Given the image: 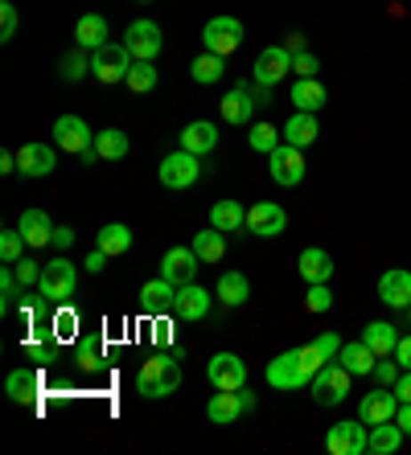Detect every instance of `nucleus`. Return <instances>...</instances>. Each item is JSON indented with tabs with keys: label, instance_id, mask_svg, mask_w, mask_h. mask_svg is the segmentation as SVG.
I'll use <instances>...</instances> for the list:
<instances>
[{
	"label": "nucleus",
	"instance_id": "nucleus-1",
	"mask_svg": "<svg viewBox=\"0 0 411 455\" xmlns=\"http://www.w3.org/2000/svg\"><path fill=\"white\" fill-rule=\"evenodd\" d=\"M177 390H181V361L165 349L152 353L141 365V373H136V394H144V398H169Z\"/></svg>",
	"mask_w": 411,
	"mask_h": 455
},
{
	"label": "nucleus",
	"instance_id": "nucleus-2",
	"mask_svg": "<svg viewBox=\"0 0 411 455\" xmlns=\"http://www.w3.org/2000/svg\"><path fill=\"white\" fill-rule=\"evenodd\" d=\"M313 403L317 406H337V403H346V394H350V386H354V373L342 365V361H325L321 370L313 373Z\"/></svg>",
	"mask_w": 411,
	"mask_h": 455
},
{
	"label": "nucleus",
	"instance_id": "nucleus-3",
	"mask_svg": "<svg viewBox=\"0 0 411 455\" xmlns=\"http://www.w3.org/2000/svg\"><path fill=\"white\" fill-rule=\"evenodd\" d=\"M75 287H78V271L70 259H50V263L42 267V283H37V296L45 299V304H66V299L75 296Z\"/></svg>",
	"mask_w": 411,
	"mask_h": 455
},
{
	"label": "nucleus",
	"instance_id": "nucleus-4",
	"mask_svg": "<svg viewBox=\"0 0 411 455\" xmlns=\"http://www.w3.org/2000/svg\"><path fill=\"white\" fill-rule=\"evenodd\" d=\"M132 50L124 42H108L103 50H95L91 53V78L95 83H103V86H116V83H124L128 78V70H132Z\"/></svg>",
	"mask_w": 411,
	"mask_h": 455
},
{
	"label": "nucleus",
	"instance_id": "nucleus-5",
	"mask_svg": "<svg viewBox=\"0 0 411 455\" xmlns=\"http://www.w3.org/2000/svg\"><path fill=\"white\" fill-rule=\"evenodd\" d=\"M255 411V394L243 386V390H214V398L206 403V419L214 427H230L235 419Z\"/></svg>",
	"mask_w": 411,
	"mask_h": 455
},
{
	"label": "nucleus",
	"instance_id": "nucleus-6",
	"mask_svg": "<svg viewBox=\"0 0 411 455\" xmlns=\"http://www.w3.org/2000/svg\"><path fill=\"white\" fill-rule=\"evenodd\" d=\"M370 443V427L362 419H346V423H334L325 431V451L329 455H362Z\"/></svg>",
	"mask_w": 411,
	"mask_h": 455
},
{
	"label": "nucleus",
	"instance_id": "nucleus-7",
	"mask_svg": "<svg viewBox=\"0 0 411 455\" xmlns=\"http://www.w3.org/2000/svg\"><path fill=\"white\" fill-rule=\"evenodd\" d=\"M202 45L210 53H222V58H230V53L243 45V21L238 17H210L202 29Z\"/></svg>",
	"mask_w": 411,
	"mask_h": 455
},
{
	"label": "nucleus",
	"instance_id": "nucleus-8",
	"mask_svg": "<svg viewBox=\"0 0 411 455\" xmlns=\"http://www.w3.org/2000/svg\"><path fill=\"white\" fill-rule=\"evenodd\" d=\"M157 177H161L165 189H189V185H197V177H202V164H197L194 152H169V156L161 160V169H157Z\"/></svg>",
	"mask_w": 411,
	"mask_h": 455
},
{
	"label": "nucleus",
	"instance_id": "nucleus-9",
	"mask_svg": "<svg viewBox=\"0 0 411 455\" xmlns=\"http://www.w3.org/2000/svg\"><path fill=\"white\" fill-rule=\"evenodd\" d=\"M304 148H293V144H280L276 152H268V172L276 185H284V189H293V185H301L304 180Z\"/></svg>",
	"mask_w": 411,
	"mask_h": 455
},
{
	"label": "nucleus",
	"instance_id": "nucleus-10",
	"mask_svg": "<svg viewBox=\"0 0 411 455\" xmlns=\"http://www.w3.org/2000/svg\"><path fill=\"white\" fill-rule=\"evenodd\" d=\"M206 378L214 390H243L247 386V365L238 353H214L210 365H206Z\"/></svg>",
	"mask_w": 411,
	"mask_h": 455
},
{
	"label": "nucleus",
	"instance_id": "nucleus-11",
	"mask_svg": "<svg viewBox=\"0 0 411 455\" xmlns=\"http://www.w3.org/2000/svg\"><path fill=\"white\" fill-rule=\"evenodd\" d=\"M124 45L132 50V58L136 62H157V53H161V45H165V37H161V29H157V21H132L128 29H124Z\"/></svg>",
	"mask_w": 411,
	"mask_h": 455
},
{
	"label": "nucleus",
	"instance_id": "nucleus-12",
	"mask_svg": "<svg viewBox=\"0 0 411 455\" xmlns=\"http://www.w3.org/2000/svg\"><path fill=\"white\" fill-rule=\"evenodd\" d=\"M309 373H304L301 365V353L288 349L280 353V357H271L268 361V386H276V390H301V386H309Z\"/></svg>",
	"mask_w": 411,
	"mask_h": 455
},
{
	"label": "nucleus",
	"instance_id": "nucleus-13",
	"mask_svg": "<svg viewBox=\"0 0 411 455\" xmlns=\"http://www.w3.org/2000/svg\"><path fill=\"white\" fill-rule=\"evenodd\" d=\"M288 230V210L280 202H255L247 210V234H260V238H276V234Z\"/></svg>",
	"mask_w": 411,
	"mask_h": 455
},
{
	"label": "nucleus",
	"instance_id": "nucleus-14",
	"mask_svg": "<svg viewBox=\"0 0 411 455\" xmlns=\"http://www.w3.org/2000/svg\"><path fill=\"white\" fill-rule=\"evenodd\" d=\"M197 267H202V259L194 254V246H173V251H165V259H161V275L173 287H185L197 279Z\"/></svg>",
	"mask_w": 411,
	"mask_h": 455
},
{
	"label": "nucleus",
	"instance_id": "nucleus-15",
	"mask_svg": "<svg viewBox=\"0 0 411 455\" xmlns=\"http://www.w3.org/2000/svg\"><path fill=\"white\" fill-rule=\"evenodd\" d=\"M395 411H399V394L391 390V386H379V390L362 394V403H358V419H362L367 427L391 423V419H395Z\"/></svg>",
	"mask_w": 411,
	"mask_h": 455
},
{
	"label": "nucleus",
	"instance_id": "nucleus-16",
	"mask_svg": "<svg viewBox=\"0 0 411 455\" xmlns=\"http://www.w3.org/2000/svg\"><path fill=\"white\" fill-rule=\"evenodd\" d=\"M218 111H222V124L230 127H251L255 119V99H251V83H238L235 91L218 99Z\"/></svg>",
	"mask_w": 411,
	"mask_h": 455
},
{
	"label": "nucleus",
	"instance_id": "nucleus-17",
	"mask_svg": "<svg viewBox=\"0 0 411 455\" xmlns=\"http://www.w3.org/2000/svg\"><path fill=\"white\" fill-rule=\"evenodd\" d=\"M54 140H58V148L70 152V156H83L87 148H95V136H91V127L83 124L78 116H58Z\"/></svg>",
	"mask_w": 411,
	"mask_h": 455
},
{
	"label": "nucleus",
	"instance_id": "nucleus-18",
	"mask_svg": "<svg viewBox=\"0 0 411 455\" xmlns=\"http://www.w3.org/2000/svg\"><path fill=\"white\" fill-rule=\"evenodd\" d=\"M210 304H214V296H210V291H206V287L194 279V283L177 287L173 316H177V320H189V324H194V320H206V316H210Z\"/></svg>",
	"mask_w": 411,
	"mask_h": 455
},
{
	"label": "nucleus",
	"instance_id": "nucleus-19",
	"mask_svg": "<svg viewBox=\"0 0 411 455\" xmlns=\"http://www.w3.org/2000/svg\"><path fill=\"white\" fill-rule=\"evenodd\" d=\"M288 70H293V53L284 50V45H268V50L255 58V83L260 86H276L288 78Z\"/></svg>",
	"mask_w": 411,
	"mask_h": 455
},
{
	"label": "nucleus",
	"instance_id": "nucleus-20",
	"mask_svg": "<svg viewBox=\"0 0 411 455\" xmlns=\"http://www.w3.org/2000/svg\"><path fill=\"white\" fill-rule=\"evenodd\" d=\"M379 299L387 307H399V312H407V307H411V271H403V267H391V271H383V275H379Z\"/></svg>",
	"mask_w": 411,
	"mask_h": 455
},
{
	"label": "nucleus",
	"instance_id": "nucleus-21",
	"mask_svg": "<svg viewBox=\"0 0 411 455\" xmlns=\"http://www.w3.org/2000/svg\"><path fill=\"white\" fill-rule=\"evenodd\" d=\"M58 169V156H54V148L50 144H25L21 152H17V172L21 177H50V172Z\"/></svg>",
	"mask_w": 411,
	"mask_h": 455
},
{
	"label": "nucleus",
	"instance_id": "nucleus-22",
	"mask_svg": "<svg viewBox=\"0 0 411 455\" xmlns=\"http://www.w3.org/2000/svg\"><path fill=\"white\" fill-rule=\"evenodd\" d=\"M337 361H342V365H346L354 378H370V373H375V361H379V353H375L367 340L358 337V340H342Z\"/></svg>",
	"mask_w": 411,
	"mask_h": 455
},
{
	"label": "nucleus",
	"instance_id": "nucleus-23",
	"mask_svg": "<svg viewBox=\"0 0 411 455\" xmlns=\"http://www.w3.org/2000/svg\"><path fill=\"white\" fill-rule=\"evenodd\" d=\"M4 394H9V403H17V406L37 403V394H42V373H37V365H33V370H12L9 381H4Z\"/></svg>",
	"mask_w": 411,
	"mask_h": 455
},
{
	"label": "nucleus",
	"instance_id": "nucleus-24",
	"mask_svg": "<svg viewBox=\"0 0 411 455\" xmlns=\"http://www.w3.org/2000/svg\"><path fill=\"white\" fill-rule=\"evenodd\" d=\"M177 299V287L169 283V279H149V283L141 287V312H149V316H161V312H169Z\"/></svg>",
	"mask_w": 411,
	"mask_h": 455
},
{
	"label": "nucleus",
	"instance_id": "nucleus-25",
	"mask_svg": "<svg viewBox=\"0 0 411 455\" xmlns=\"http://www.w3.org/2000/svg\"><path fill=\"white\" fill-rule=\"evenodd\" d=\"M296 271H301L304 283H329L334 259H329V251H321V246H309V251H301V259H296Z\"/></svg>",
	"mask_w": 411,
	"mask_h": 455
},
{
	"label": "nucleus",
	"instance_id": "nucleus-26",
	"mask_svg": "<svg viewBox=\"0 0 411 455\" xmlns=\"http://www.w3.org/2000/svg\"><path fill=\"white\" fill-rule=\"evenodd\" d=\"M280 132H284V144H293V148H309V144H317V136H321V124H317L313 111H296Z\"/></svg>",
	"mask_w": 411,
	"mask_h": 455
},
{
	"label": "nucleus",
	"instance_id": "nucleus-27",
	"mask_svg": "<svg viewBox=\"0 0 411 455\" xmlns=\"http://www.w3.org/2000/svg\"><path fill=\"white\" fill-rule=\"evenodd\" d=\"M17 230L25 234V243H29L33 251L54 243V222H50V213H45V210H25L21 222H17Z\"/></svg>",
	"mask_w": 411,
	"mask_h": 455
},
{
	"label": "nucleus",
	"instance_id": "nucleus-28",
	"mask_svg": "<svg viewBox=\"0 0 411 455\" xmlns=\"http://www.w3.org/2000/svg\"><path fill=\"white\" fill-rule=\"evenodd\" d=\"M75 45L78 50H103L108 45V17H99V12H87V17H78L75 25Z\"/></svg>",
	"mask_w": 411,
	"mask_h": 455
},
{
	"label": "nucleus",
	"instance_id": "nucleus-29",
	"mask_svg": "<svg viewBox=\"0 0 411 455\" xmlns=\"http://www.w3.org/2000/svg\"><path fill=\"white\" fill-rule=\"evenodd\" d=\"M181 148L194 152V156H206V152L218 148V127L210 119H194V124L181 132Z\"/></svg>",
	"mask_w": 411,
	"mask_h": 455
},
{
	"label": "nucleus",
	"instance_id": "nucleus-30",
	"mask_svg": "<svg viewBox=\"0 0 411 455\" xmlns=\"http://www.w3.org/2000/svg\"><path fill=\"white\" fill-rule=\"evenodd\" d=\"M288 99H293L296 111H313V116H317L329 95H325V83H321V78H296L293 91H288Z\"/></svg>",
	"mask_w": 411,
	"mask_h": 455
},
{
	"label": "nucleus",
	"instance_id": "nucleus-31",
	"mask_svg": "<svg viewBox=\"0 0 411 455\" xmlns=\"http://www.w3.org/2000/svg\"><path fill=\"white\" fill-rule=\"evenodd\" d=\"M214 296L222 299V307H243L251 296V283L243 271H222L218 275V287H214Z\"/></svg>",
	"mask_w": 411,
	"mask_h": 455
},
{
	"label": "nucleus",
	"instance_id": "nucleus-32",
	"mask_svg": "<svg viewBox=\"0 0 411 455\" xmlns=\"http://www.w3.org/2000/svg\"><path fill=\"white\" fill-rule=\"evenodd\" d=\"M403 439H407V435L399 431V423H395V419H391V423H375V427H370L367 451L370 455H395L403 447Z\"/></svg>",
	"mask_w": 411,
	"mask_h": 455
},
{
	"label": "nucleus",
	"instance_id": "nucleus-33",
	"mask_svg": "<svg viewBox=\"0 0 411 455\" xmlns=\"http://www.w3.org/2000/svg\"><path fill=\"white\" fill-rule=\"evenodd\" d=\"M210 226H214V230H222V234H227V230H247V210H243L235 197H222V202L210 210Z\"/></svg>",
	"mask_w": 411,
	"mask_h": 455
},
{
	"label": "nucleus",
	"instance_id": "nucleus-34",
	"mask_svg": "<svg viewBox=\"0 0 411 455\" xmlns=\"http://www.w3.org/2000/svg\"><path fill=\"white\" fill-rule=\"evenodd\" d=\"M362 340H367L379 357H391L395 345H399V332H395V324H387V320H370L367 329H362Z\"/></svg>",
	"mask_w": 411,
	"mask_h": 455
},
{
	"label": "nucleus",
	"instance_id": "nucleus-35",
	"mask_svg": "<svg viewBox=\"0 0 411 455\" xmlns=\"http://www.w3.org/2000/svg\"><path fill=\"white\" fill-rule=\"evenodd\" d=\"M194 254L202 259V263H222V254H227V234L222 230H197L194 234Z\"/></svg>",
	"mask_w": 411,
	"mask_h": 455
},
{
	"label": "nucleus",
	"instance_id": "nucleus-36",
	"mask_svg": "<svg viewBox=\"0 0 411 455\" xmlns=\"http://www.w3.org/2000/svg\"><path fill=\"white\" fill-rule=\"evenodd\" d=\"M95 148H99V160L116 164V160L128 156V136L119 127H103V132H95Z\"/></svg>",
	"mask_w": 411,
	"mask_h": 455
},
{
	"label": "nucleus",
	"instance_id": "nucleus-37",
	"mask_svg": "<svg viewBox=\"0 0 411 455\" xmlns=\"http://www.w3.org/2000/svg\"><path fill=\"white\" fill-rule=\"evenodd\" d=\"M227 58H222V53H210L206 50L202 58H194V62H189V78H194V83H202V86H214L218 78H222V70H227Z\"/></svg>",
	"mask_w": 411,
	"mask_h": 455
},
{
	"label": "nucleus",
	"instance_id": "nucleus-38",
	"mask_svg": "<svg viewBox=\"0 0 411 455\" xmlns=\"http://www.w3.org/2000/svg\"><path fill=\"white\" fill-rule=\"evenodd\" d=\"M95 246H103L111 259H116V254H128V251H132V230H128L124 222H108L103 230H99Z\"/></svg>",
	"mask_w": 411,
	"mask_h": 455
},
{
	"label": "nucleus",
	"instance_id": "nucleus-39",
	"mask_svg": "<svg viewBox=\"0 0 411 455\" xmlns=\"http://www.w3.org/2000/svg\"><path fill=\"white\" fill-rule=\"evenodd\" d=\"M91 75V58H87V50H70V53H62L58 58V78L62 83H83V78Z\"/></svg>",
	"mask_w": 411,
	"mask_h": 455
},
{
	"label": "nucleus",
	"instance_id": "nucleus-40",
	"mask_svg": "<svg viewBox=\"0 0 411 455\" xmlns=\"http://www.w3.org/2000/svg\"><path fill=\"white\" fill-rule=\"evenodd\" d=\"M247 144L255 152H276L284 144V132L276 124H251V132H247Z\"/></svg>",
	"mask_w": 411,
	"mask_h": 455
},
{
	"label": "nucleus",
	"instance_id": "nucleus-41",
	"mask_svg": "<svg viewBox=\"0 0 411 455\" xmlns=\"http://www.w3.org/2000/svg\"><path fill=\"white\" fill-rule=\"evenodd\" d=\"M75 365L83 373H91V370H99V365H103V340L99 337H83L75 345Z\"/></svg>",
	"mask_w": 411,
	"mask_h": 455
},
{
	"label": "nucleus",
	"instance_id": "nucleus-42",
	"mask_svg": "<svg viewBox=\"0 0 411 455\" xmlns=\"http://www.w3.org/2000/svg\"><path fill=\"white\" fill-rule=\"evenodd\" d=\"M124 86H128V91H136V95H149V91H157V66H152V62H132Z\"/></svg>",
	"mask_w": 411,
	"mask_h": 455
},
{
	"label": "nucleus",
	"instance_id": "nucleus-43",
	"mask_svg": "<svg viewBox=\"0 0 411 455\" xmlns=\"http://www.w3.org/2000/svg\"><path fill=\"white\" fill-rule=\"evenodd\" d=\"M21 291L25 287H21V279H17V271H12V263H4V271H0V307L12 312V304H17Z\"/></svg>",
	"mask_w": 411,
	"mask_h": 455
},
{
	"label": "nucleus",
	"instance_id": "nucleus-44",
	"mask_svg": "<svg viewBox=\"0 0 411 455\" xmlns=\"http://www.w3.org/2000/svg\"><path fill=\"white\" fill-rule=\"evenodd\" d=\"M25 234L21 230H4L0 234V263H17V259H25Z\"/></svg>",
	"mask_w": 411,
	"mask_h": 455
},
{
	"label": "nucleus",
	"instance_id": "nucleus-45",
	"mask_svg": "<svg viewBox=\"0 0 411 455\" xmlns=\"http://www.w3.org/2000/svg\"><path fill=\"white\" fill-rule=\"evenodd\" d=\"M42 267H45V263H37V259H29V254L12 263V271H17V279H21V287H25V291H29V287H37V283H42Z\"/></svg>",
	"mask_w": 411,
	"mask_h": 455
},
{
	"label": "nucleus",
	"instance_id": "nucleus-46",
	"mask_svg": "<svg viewBox=\"0 0 411 455\" xmlns=\"http://www.w3.org/2000/svg\"><path fill=\"white\" fill-rule=\"evenodd\" d=\"M25 353H29V361L37 365V370H45V365L58 357V340H29Z\"/></svg>",
	"mask_w": 411,
	"mask_h": 455
},
{
	"label": "nucleus",
	"instance_id": "nucleus-47",
	"mask_svg": "<svg viewBox=\"0 0 411 455\" xmlns=\"http://www.w3.org/2000/svg\"><path fill=\"white\" fill-rule=\"evenodd\" d=\"M399 373H403V365L395 357H379V361H375V373H370V378L379 381V386H391V390H395Z\"/></svg>",
	"mask_w": 411,
	"mask_h": 455
},
{
	"label": "nucleus",
	"instance_id": "nucleus-48",
	"mask_svg": "<svg viewBox=\"0 0 411 455\" xmlns=\"http://www.w3.org/2000/svg\"><path fill=\"white\" fill-rule=\"evenodd\" d=\"M304 307H309V312H329V307H334V291H329V283H309Z\"/></svg>",
	"mask_w": 411,
	"mask_h": 455
},
{
	"label": "nucleus",
	"instance_id": "nucleus-49",
	"mask_svg": "<svg viewBox=\"0 0 411 455\" xmlns=\"http://www.w3.org/2000/svg\"><path fill=\"white\" fill-rule=\"evenodd\" d=\"M12 37H17V4L4 0L0 4V42H12Z\"/></svg>",
	"mask_w": 411,
	"mask_h": 455
},
{
	"label": "nucleus",
	"instance_id": "nucleus-50",
	"mask_svg": "<svg viewBox=\"0 0 411 455\" xmlns=\"http://www.w3.org/2000/svg\"><path fill=\"white\" fill-rule=\"evenodd\" d=\"M317 66H321V62H317L313 53L304 50V53H296V58H293V75L296 78H317Z\"/></svg>",
	"mask_w": 411,
	"mask_h": 455
},
{
	"label": "nucleus",
	"instance_id": "nucleus-51",
	"mask_svg": "<svg viewBox=\"0 0 411 455\" xmlns=\"http://www.w3.org/2000/svg\"><path fill=\"white\" fill-rule=\"evenodd\" d=\"M108 259H111V254L103 251V246H95V251H91L87 259H83V267H87V275H99V271H108Z\"/></svg>",
	"mask_w": 411,
	"mask_h": 455
},
{
	"label": "nucleus",
	"instance_id": "nucleus-52",
	"mask_svg": "<svg viewBox=\"0 0 411 455\" xmlns=\"http://www.w3.org/2000/svg\"><path fill=\"white\" fill-rule=\"evenodd\" d=\"M152 340H157V349H169V340H173V324L157 316V324H152Z\"/></svg>",
	"mask_w": 411,
	"mask_h": 455
},
{
	"label": "nucleus",
	"instance_id": "nucleus-53",
	"mask_svg": "<svg viewBox=\"0 0 411 455\" xmlns=\"http://www.w3.org/2000/svg\"><path fill=\"white\" fill-rule=\"evenodd\" d=\"M50 329H54V337H70L75 332V312H58Z\"/></svg>",
	"mask_w": 411,
	"mask_h": 455
},
{
	"label": "nucleus",
	"instance_id": "nucleus-54",
	"mask_svg": "<svg viewBox=\"0 0 411 455\" xmlns=\"http://www.w3.org/2000/svg\"><path fill=\"white\" fill-rule=\"evenodd\" d=\"M50 246L70 251V246H75V230H70V226H54V243H50Z\"/></svg>",
	"mask_w": 411,
	"mask_h": 455
},
{
	"label": "nucleus",
	"instance_id": "nucleus-55",
	"mask_svg": "<svg viewBox=\"0 0 411 455\" xmlns=\"http://www.w3.org/2000/svg\"><path fill=\"white\" fill-rule=\"evenodd\" d=\"M391 357L399 361L403 370H411V337H399V345H395V353H391Z\"/></svg>",
	"mask_w": 411,
	"mask_h": 455
},
{
	"label": "nucleus",
	"instance_id": "nucleus-56",
	"mask_svg": "<svg viewBox=\"0 0 411 455\" xmlns=\"http://www.w3.org/2000/svg\"><path fill=\"white\" fill-rule=\"evenodd\" d=\"M395 394H399V403H411V370L399 373V381H395Z\"/></svg>",
	"mask_w": 411,
	"mask_h": 455
},
{
	"label": "nucleus",
	"instance_id": "nucleus-57",
	"mask_svg": "<svg viewBox=\"0 0 411 455\" xmlns=\"http://www.w3.org/2000/svg\"><path fill=\"white\" fill-rule=\"evenodd\" d=\"M395 423H399L403 435H411V403H399V411H395Z\"/></svg>",
	"mask_w": 411,
	"mask_h": 455
},
{
	"label": "nucleus",
	"instance_id": "nucleus-58",
	"mask_svg": "<svg viewBox=\"0 0 411 455\" xmlns=\"http://www.w3.org/2000/svg\"><path fill=\"white\" fill-rule=\"evenodd\" d=\"M284 50L293 53V58L296 53H304V33H288V37H284Z\"/></svg>",
	"mask_w": 411,
	"mask_h": 455
},
{
	"label": "nucleus",
	"instance_id": "nucleus-59",
	"mask_svg": "<svg viewBox=\"0 0 411 455\" xmlns=\"http://www.w3.org/2000/svg\"><path fill=\"white\" fill-rule=\"evenodd\" d=\"M0 172H17V152H4V156H0Z\"/></svg>",
	"mask_w": 411,
	"mask_h": 455
},
{
	"label": "nucleus",
	"instance_id": "nucleus-60",
	"mask_svg": "<svg viewBox=\"0 0 411 455\" xmlns=\"http://www.w3.org/2000/svg\"><path fill=\"white\" fill-rule=\"evenodd\" d=\"M136 4H152V0H136Z\"/></svg>",
	"mask_w": 411,
	"mask_h": 455
},
{
	"label": "nucleus",
	"instance_id": "nucleus-61",
	"mask_svg": "<svg viewBox=\"0 0 411 455\" xmlns=\"http://www.w3.org/2000/svg\"><path fill=\"white\" fill-rule=\"evenodd\" d=\"M407 320H411V307H407Z\"/></svg>",
	"mask_w": 411,
	"mask_h": 455
}]
</instances>
